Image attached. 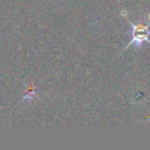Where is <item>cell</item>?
<instances>
[{
  "label": "cell",
  "mask_w": 150,
  "mask_h": 150,
  "mask_svg": "<svg viewBox=\"0 0 150 150\" xmlns=\"http://www.w3.org/2000/svg\"><path fill=\"white\" fill-rule=\"evenodd\" d=\"M132 26V32L129 33V35L132 36V39L129 41V43H127V45L125 46L123 50H127L129 46L134 45L136 48L142 47L143 42H147L150 44V30H149V24L146 26L144 25H135L132 22H129Z\"/></svg>",
  "instance_id": "6da1fadb"
},
{
  "label": "cell",
  "mask_w": 150,
  "mask_h": 150,
  "mask_svg": "<svg viewBox=\"0 0 150 150\" xmlns=\"http://www.w3.org/2000/svg\"><path fill=\"white\" fill-rule=\"evenodd\" d=\"M38 95V91L37 88L34 86H27L26 88V92H25V97H24L23 100H29V101H33L37 98Z\"/></svg>",
  "instance_id": "7a4b0ae2"
},
{
  "label": "cell",
  "mask_w": 150,
  "mask_h": 150,
  "mask_svg": "<svg viewBox=\"0 0 150 150\" xmlns=\"http://www.w3.org/2000/svg\"><path fill=\"white\" fill-rule=\"evenodd\" d=\"M148 24L150 25V13H149V16H148Z\"/></svg>",
  "instance_id": "3957f363"
}]
</instances>
